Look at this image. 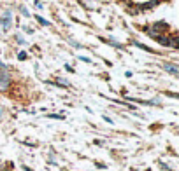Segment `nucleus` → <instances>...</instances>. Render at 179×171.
Here are the masks:
<instances>
[{
	"label": "nucleus",
	"mask_w": 179,
	"mask_h": 171,
	"mask_svg": "<svg viewBox=\"0 0 179 171\" xmlns=\"http://www.w3.org/2000/svg\"><path fill=\"white\" fill-rule=\"evenodd\" d=\"M11 86V75L7 68H0V91H7Z\"/></svg>",
	"instance_id": "obj_1"
},
{
	"label": "nucleus",
	"mask_w": 179,
	"mask_h": 171,
	"mask_svg": "<svg viewBox=\"0 0 179 171\" xmlns=\"http://www.w3.org/2000/svg\"><path fill=\"white\" fill-rule=\"evenodd\" d=\"M163 70L169 72V74H172L174 77L179 75V68L176 66V63H163Z\"/></svg>",
	"instance_id": "obj_2"
},
{
	"label": "nucleus",
	"mask_w": 179,
	"mask_h": 171,
	"mask_svg": "<svg viewBox=\"0 0 179 171\" xmlns=\"http://www.w3.org/2000/svg\"><path fill=\"white\" fill-rule=\"evenodd\" d=\"M0 25H2V28H4V31H7L11 28V12L7 11V12L4 14V18L0 19Z\"/></svg>",
	"instance_id": "obj_3"
},
{
	"label": "nucleus",
	"mask_w": 179,
	"mask_h": 171,
	"mask_svg": "<svg viewBox=\"0 0 179 171\" xmlns=\"http://www.w3.org/2000/svg\"><path fill=\"white\" fill-rule=\"evenodd\" d=\"M151 30H155L156 33H163V31H167V30H169V25H167V23L158 21V23H155V25H153V28H151Z\"/></svg>",
	"instance_id": "obj_4"
},
{
	"label": "nucleus",
	"mask_w": 179,
	"mask_h": 171,
	"mask_svg": "<svg viewBox=\"0 0 179 171\" xmlns=\"http://www.w3.org/2000/svg\"><path fill=\"white\" fill-rule=\"evenodd\" d=\"M158 42V44H161V45H167L169 44V37L167 35H163V33H160V35H156V39H155Z\"/></svg>",
	"instance_id": "obj_5"
},
{
	"label": "nucleus",
	"mask_w": 179,
	"mask_h": 171,
	"mask_svg": "<svg viewBox=\"0 0 179 171\" xmlns=\"http://www.w3.org/2000/svg\"><path fill=\"white\" fill-rule=\"evenodd\" d=\"M167 45H170V47H172V49H177V35H172V37H170V39H169V44H167Z\"/></svg>",
	"instance_id": "obj_6"
},
{
	"label": "nucleus",
	"mask_w": 179,
	"mask_h": 171,
	"mask_svg": "<svg viewBox=\"0 0 179 171\" xmlns=\"http://www.w3.org/2000/svg\"><path fill=\"white\" fill-rule=\"evenodd\" d=\"M54 84H58V86H62V88H69V86H70L69 80H65V79H56V80H54Z\"/></svg>",
	"instance_id": "obj_7"
},
{
	"label": "nucleus",
	"mask_w": 179,
	"mask_h": 171,
	"mask_svg": "<svg viewBox=\"0 0 179 171\" xmlns=\"http://www.w3.org/2000/svg\"><path fill=\"white\" fill-rule=\"evenodd\" d=\"M158 2L156 0H153V2H148V4H142V9H153V7H156Z\"/></svg>",
	"instance_id": "obj_8"
},
{
	"label": "nucleus",
	"mask_w": 179,
	"mask_h": 171,
	"mask_svg": "<svg viewBox=\"0 0 179 171\" xmlns=\"http://www.w3.org/2000/svg\"><path fill=\"white\" fill-rule=\"evenodd\" d=\"M104 42H109V44H112L114 47H118V49H121V44H118L116 40H112V39H102Z\"/></svg>",
	"instance_id": "obj_9"
},
{
	"label": "nucleus",
	"mask_w": 179,
	"mask_h": 171,
	"mask_svg": "<svg viewBox=\"0 0 179 171\" xmlns=\"http://www.w3.org/2000/svg\"><path fill=\"white\" fill-rule=\"evenodd\" d=\"M37 21L40 23V25H42V26H49L51 23L48 21V19H44V18H40V16H37Z\"/></svg>",
	"instance_id": "obj_10"
},
{
	"label": "nucleus",
	"mask_w": 179,
	"mask_h": 171,
	"mask_svg": "<svg viewBox=\"0 0 179 171\" xmlns=\"http://www.w3.org/2000/svg\"><path fill=\"white\" fill-rule=\"evenodd\" d=\"M135 45H137V47H139V49H144V51H148V53H149V51H151V49H149L148 45H144V44H141V42H135Z\"/></svg>",
	"instance_id": "obj_11"
},
{
	"label": "nucleus",
	"mask_w": 179,
	"mask_h": 171,
	"mask_svg": "<svg viewBox=\"0 0 179 171\" xmlns=\"http://www.w3.org/2000/svg\"><path fill=\"white\" fill-rule=\"evenodd\" d=\"M19 12H21V14H25V18H28V16H30V12H28V11L25 9V7H19Z\"/></svg>",
	"instance_id": "obj_12"
},
{
	"label": "nucleus",
	"mask_w": 179,
	"mask_h": 171,
	"mask_svg": "<svg viewBox=\"0 0 179 171\" xmlns=\"http://www.w3.org/2000/svg\"><path fill=\"white\" fill-rule=\"evenodd\" d=\"M35 7H37V9H42L44 5H42V2H39V0H35Z\"/></svg>",
	"instance_id": "obj_13"
},
{
	"label": "nucleus",
	"mask_w": 179,
	"mask_h": 171,
	"mask_svg": "<svg viewBox=\"0 0 179 171\" xmlns=\"http://www.w3.org/2000/svg\"><path fill=\"white\" fill-rule=\"evenodd\" d=\"M18 58H19V59H27V54H25V53H19Z\"/></svg>",
	"instance_id": "obj_14"
},
{
	"label": "nucleus",
	"mask_w": 179,
	"mask_h": 171,
	"mask_svg": "<svg viewBox=\"0 0 179 171\" xmlns=\"http://www.w3.org/2000/svg\"><path fill=\"white\" fill-rule=\"evenodd\" d=\"M81 58V61H84V63H90V58H86V56H79Z\"/></svg>",
	"instance_id": "obj_15"
},
{
	"label": "nucleus",
	"mask_w": 179,
	"mask_h": 171,
	"mask_svg": "<svg viewBox=\"0 0 179 171\" xmlns=\"http://www.w3.org/2000/svg\"><path fill=\"white\" fill-rule=\"evenodd\" d=\"M49 117H51V119H63V115H53V114H51Z\"/></svg>",
	"instance_id": "obj_16"
}]
</instances>
